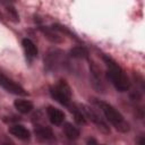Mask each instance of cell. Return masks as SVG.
Returning a JSON list of instances; mask_svg holds the SVG:
<instances>
[{
    "instance_id": "6da1fadb",
    "label": "cell",
    "mask_w": 145,
    "mask_h": 145,
    "mask_svg": "<svg viewBox=\"0 0 145 145\" xmlns=\"http://www.w3.org/2000/svg\"><path fill=\"white\" fill-rule=\"evenodd\" d=\"M106 67H108V71H106V76L108 78L111 80V83L113 84V86L119 91V92H125L129 88L130 83L128 77L126 76V74L123 72V70L118 66V63L116 61H113L111 58L109 57H103Z\"/></svg>"
},
{
    "instance_id": "7a4b0ae2",
    "label": "cell",
    "mask_w": 145,
    "mask_h": 145,
    "mask_svg": "<svg viewBox=\"0 0 145 145\" xmlns=\"http://www.w3.org/2000/svg\"><path fill=\"white\" fill-rule=\"evenodd\" d=\"M99 106L100 109L102 110V112L104 113L105 118L113 125V127L121 131V133H127L129 130V125L128 122L123 119V117L121 116L120 112H118L112 105L105 103V102H102V101H94Z\"/></svg>"
},
{
    "instance_id": "3957f363",
    "label": "cell",
    "mask_w": 145,
    "mask_h": 145,
    "mask_svg": "<svg viewBox=\"0 0 145 145\" xmlns=\"http://www.w3.org/2000/svg\"><path fill=\"white\" fill-rule=\"evenodd\" d=\"M50 93L54 100H57L59 103L63 105H69L71 100V89L69 85L66 83V80H59L58 84H56L53 87H51Z\"/></svg>"
},
{
    "instance_id": "277c9868",
    "label": "cell",
    "mask_w": 145,
    "mask_h": 145,
    "mask_svg": "<svg viewBox=\"0 0 145 145\" xmlns=\"http://www.w3.org/2000/svg\"><path fill=\"white\" fill-rule=\"evenodd\" d=\"M0 85L8 92L16 94V95H26L25 89L19 86L18 84H16L15 82H12L11 79H9L8 77H6L3 74L0 72Z\"/></svg>"
},
{
    "instance_id": "5b68a950",
    "label": "cell",
    "mask_w": 145,
    "mask_h": 145,
    "mask_svg": "<svg viewBox=\"0 0 145 145\" xmlns=\"http://www.w3.org/2000/svg\"><path fill=\"white\" fill-rule=\"evenodd\" d=\"M80 110L83 111V113H84V116H85V118H89L94 123H96L97 125V127H99V129H101L102 131H104V133H109L110 130H109V128H108V126L105 125V122L99 117V114L96 113V112H94L92 109H89L88 106H85V105H82L80 106Z\"/></svg>"
},
{
    "instance_id": "8992f818",
    "label": "cell",
    "mask_w": 145,
    "mask_h": 145,
    "mask_svg": "<svg viewBox=\"0 0 145 145\" xmlns=\"http://www.w3.org/2000/svg\"><path fill=\"white\" fill-rule=\"evenodd\" d=\"M48 118L49 120L53 123V125H61L63 122V119H65V114L62 111H60L59 109H56L53 106H49L48 110Z\"/></svg>"
},
{
    "instance_id": "52a82bcc",
    "label": "cell",
    "mask_w": 145,
    "mask_h": 145,
    "mask_svg": "<svg viewBox=\"0 0 145 145\" xmlns=\"http://www.w3.org/2000/svg\"><path fill=\"white\" fill-rule=\"evenodd\" d=\"M9 133L19 139H28L29 131L22 125H14L9 128Z\"/></svg>"
},
{
    "instance_id": "ba28073f",
    "label": "cell",
    "mask_w": 145,
    "mask_h": 145,
    "mask_svg": "<svg viewBox=\"0 0 145 145\" xmlns=\"http://www.w3.org/2000/svg\"><path fill=\"white\" fill-rule=\"evenodd\" d=\"M23 48L25 50V53L27 56L28 59H33L36 57L37 54V48L35 46V44L29 40V39H24L23 40Z\"/></svg>"
},
{
    "instance_id": "9c48e42d",
    "label": "cell",
    "mask_w": 145,
    "mask_h": 145,
    "mask_svg": "<svg viewBox=\"0 0 145 145\" xmlns=\"http://www.w3.org/2000/svg\"><path fill=\"white\" fill-rule=\"evenodd\" d=\"M35 135L42 140H51V139H53V133L49 127L37 126L35 128Z\"/></svg>"
},
{
    "instance_id": "30bf717a",
    "label": "cell",
    "mask_w": 145,
    "mask_h": 145,
    "mask_svg": "<svg viewBox=\"0 0 145 145\" xmlns=\"http://www.w3.org/2000/svg\"><path fill=\"white\" fill-rule=\"evenodd\" d=\"M14 105L20 113H28L33 109V103L28 100H16Z\"/></svg>"
},
{
    "instance_id": "8fae6325",
    "label": "cell",
    "mask_w": 145,
    "mask_h": 145,
    "mask_svg": "<svg viewBox=\"0 0 145 145\" xmlns=\"http://www.w3.org/2000/svg\"><path fill=\"white\" fill-rule=\"evenodd\" d=\"M63 130H65L66 136L69 139H76L79 136V130L71 123H66L65 127H63Z\"/></svg>"
},
{
    "instance_id": "7c38bea8",
    "label": "cell",
    "mask_w": 145,
    "mask_h": 145,
    "mask_svg": "<svg viewBox=\"0 0 145 145\" xmlns=\"http://www.w3.org/2000/svg\"><path fill=\"white\" fill-rule=\"evenodd\" d=\"M70 54L74 58H86L88 56V51L84 46H75L70 50Z\"/></svg>"
},
{
    "instance_id": "4fadbf2b",
    "label": "cell",
    "mask_w": 145,
    "mask_h": 145,
    "mask_svg": "<svg viewBox=\"0 0 145 145\" xmlns=\"http://www.w3.org/2000/svg\"><path fill=\"white\" fill-rule=\"evenodd\" d=\"M71 111H74V113H75V119H76V121H77L78 123L82 125V123H85V122H86V118H85V116H84V113H83V111H82L80 109L72 108Z\"/></svg>"
},
{
    "instance_id": "5bb4252c",
    "label": "cell",
    "mask_w": 145,
    "mask_h": 145,
    "mask_svg": "<svg viewBox=\"0 0 145 145\" xmlns=\"http://www.w3.org/2000/svg\"><path fill=\"white\" fill-rule=\"evenodd\" d=\"M7 11H8V14H9V16L10 17H12V19L15 20V22H17L18 20V15H17V12H16V10L12 8V7H8L7 8Z\"/></svg>"
},
{
    "instance_id": "9a60e30c",
    "label": "cell",
    "mask_w": 145,
    "mask_h": 145,
    "mask_svg": "<svg viewBox=\"0 0 145 145\" xmlns=\"http://www.w3.org/2000/svg\"><path fill=\"white\" fill-rule=\"evenodd\" d=\"M87 145H97V143H96V140H95V139L91 138V139H88V142H87Z\"/></svg>"
},
{
    "instance_id": "2e32d148",
    "label": "cell",
    "mask_w": 145,
    "mask_h": 145,
    "mask_svg": "<svg viewBox=\"0 0 145 145\" xmlns=\"http://www.w3.org/2000/svg\"><path fill=\"white\" fill-rule=\"evenodd\" d=\"M139 145H145V139H144V137H142V138L139 139Z\"/></svg>"
}]
</instances>
